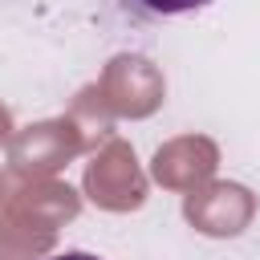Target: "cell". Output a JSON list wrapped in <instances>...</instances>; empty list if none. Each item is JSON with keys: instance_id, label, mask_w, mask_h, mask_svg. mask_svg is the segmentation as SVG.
Segmentation results:
<instances>
[{"instance_id": "7a4b0ae2", "label": "cell", "mask_w": 260, "mask_h": 260, "mask_svg": "<svg viewBox=\"0 0 260 260\" xmlns=\"http://www.w3.org/2000/svg\"><path fill=\"white\" fill-rule=\"evenodd\" d=\"M49 260H98V256H89V252H57Z\"/></svg>"}, {"instance_id": "6da1fadb", "label": "cell", "mask_w": 260, "mask_h": 260, "mask_svg": "<svg viewBox=\"0 0 260 260\" xmlns=\"http://www.w3.org/2000/svg\"><path fill=\"white\" fill-rule=\"evenodd\" d=\"M126 4H134L138 12H150V16H179V12H195L211 0H126Z\"/></svg>"}]
</instances>
